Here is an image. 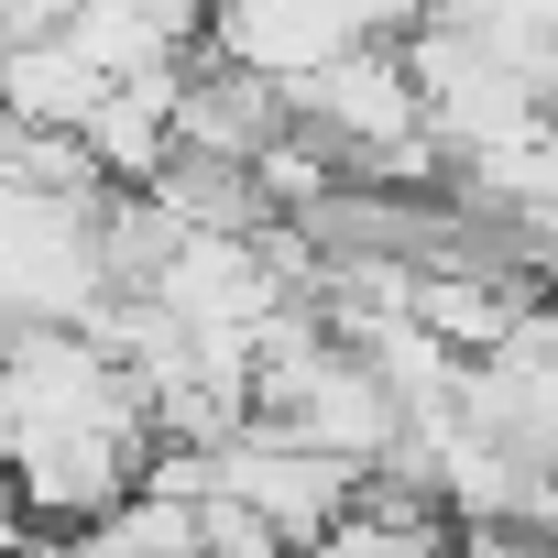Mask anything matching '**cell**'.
I'll return each instance as SVG.
<instances>
[{
  "mask_svg": "<svg viewBox=\"0 0 558 558\" xmlns=\"http://www.w3.org/2000/svg\"><path fill=\"white\" fill-rule=\"evenodd\" d=\"M351 482H362V471H340V460L296 449L286 427H263V416H241L230 438H208V449H197V493L241 504L274 547H286V558H296V547H307V536L351 504Z\"/></svg>",
  "mask_w": 558,
  "mask_h": 558,
  "instance_id": "cell-1",
  "label": "cell"
},
{
  "mask_svg": "<svg viewBox=\"0 0 558 558\" xmlns=\"http://www.w3.org/2000/svg\"><path fill=\"white\" fill-rule=\"evenodd\" d=\"M460 525L438 514V493H405V482H351V504L296 547V558H449Z\"/></svg>",
  "mask_w": 558,
  "mask_h": 558,
  "instance_id": "cell-3",
  "label": "cell"
},
{
  "mask_svg": "<svg viewBox=\"0 0 558 558\" xmlns=\"http://www.w3.org/2000/svg\"><path fill=\"white\" fill-rule=\"evenodd\" d=\"M197 45L219 66H252L274 88H296L307 66L362 56L373 45V12H362V0H197Z\"/></svg>",
  "mask_w": 558,
  "mask_h": 558,
  "instance_id": "cell-2",
  "label": "cell"
}]
</instances>
